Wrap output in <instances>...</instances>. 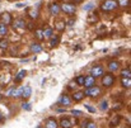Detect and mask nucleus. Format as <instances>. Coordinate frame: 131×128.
<instances>
[{
    "instance_id": "obj_1",
    "label": "nucleus",
    "mask_w": 131,
    "mask_h": 128,
    "mask_svg": "<svg viewBox=\"0 0 131 128\" xmlns=\"http://www.w3.org/2000/svg\"><path fill=\"white\" fill-rule=\"evenodd\" d=\"M117 1L116 0H106L104 3H102V5H101V9L103 10V11H112V10H115L116 8H117Z\"/></svg>"
},
{
    "instance_id": "obj_2",
    "label": "nucleus",
    "mask_w": 131,
    "mask_h": 128,
    "mask_svg": "<svg viewBox=\"0 0 131 128\" xmlns=\"http://www.w3.org/2000/svg\"><path fill=\"white\" fill-rule=\"evenodd\" d=\"M60 10H62L65 14H68V15H73V14H75V11H77V6L74 5V4H68V3H65V4H62L61 6H60Z\"/></svg>"
},
{
    "instance_id": "obj_3",
    "label": "nucleus",
    "mask_w": 131,
    "mask_h": 128,
    "mask_svg": "<svg viewBox=\"0 0 131 128\" xmlns=\"http://www.w3.org/2000/svg\"><path fill=\"white\" fill-rule=\"evenodd\" d=\"M90 75H92L93 78L103 76V75H104V70H103V67H102V66L95 65V66H93V67H92V70H90Z\"/></svg>"
},
{
    "instance_id": "obj_4",
    "label": "nucleus",
    "mask_w": 131,
    "mask_h": 128,
    "mask_svg": "<svg viewBox=\"0 0 131 128\" xmlns=\"http://www.w3.org/2000/svg\"><path fill=\"white\" fill-rule=\"evenodd\" d=\"M113 83H115V78H113V75H111V74H106V75H103V78H102V84H103V86L110 87V86L113 85Z\"/></svg>"
},
{
    "instance_id": "obj_5",
    "label": "nucleus",
    "mask_w": 131,
    "mask_h": 128,
    "mask_svg": "<svg viewBox=\"0 0 131 128\" xmlns=\"http://www.w3.org/2000/svg\"><path fill=\"white\" fill-rule=\"evenodd\" d=\"M84 94L88 95V96H98L101 94V89L98 86L93 85V86H90V87H87V90H85Z\"/></svg>"
},
{
    "instance_id": "obj_6",
    "label": "nucleus",
    "mask_w": 131,
    "mask_h": 128,
    "mask_svg": "<svg viewBox=\"0 0 131 128\" xmlns=\"http://www.w3.org/2000/svg\"><path fill=\"white\" fill-rule=\"evenodd\" d=\"M13 27H14L15 29H24V28H26V22H24V19H22V18L15 19V20L13 22Z\"/></svg>"
},
{
    "instance_id": "obj_7",
    "label": "nucleus",
    "mask_w": 131,
    "mask_h": 128,
    "mask_svg": "<svg viewBox=\"0 0 131 128\" xmlns=\"http://www.w3.org/2000/svg\"><path fill=\"white\" fill-rule=\"evenodd\" d=\"M95 85V78H93L92 75H88L84 78V84L83 86H85V87H90V86Z\"/></svg>"
},
{
    "instance_id": "obj_8",
    "label": "nucleus",
    "mask_w": 131,
    "mask_h": 128,
    "mask_svg": "<svg viewBox=\"0 0 131 128\" xmlns=\"http://www.w3.org/2000/svg\"><path fill=\"white\" fill-rule=\"evenodd\" d=\"M60 13V6L59 4L53 3V4H50V14L51 15H57Z\"/></svg>"
},
{
    "instance_id": "obj_9",
    "label": "nucleus",
    "mask_w": 131,
    "mask_h": 128,
    "mask_svg": "<svg viewBox=\"0 0 131 128\" xmlns=\"http://www.w3.org/2000/svg\"><path fill=\"white\" fill-rule=\"evenodd\" d=\"M32 95V87L31 86H23V91H22V96L24 99H28Z\"/></svg>"
},
{
    "instance_id": "obj_10",
    "label": "nucleus",
    "mask_w": 131,
    "mask_h": 128,
    "mask_svg": "<svg viewBox=\"0 0 131 128\" xmlns=\"http://www.w3.org/2000/svg\"><path fill=\"white\" fill-rule=\"evenodd\" d=\"M1 20H3V23H4L5 25H8V24L12 23V15H10L9 13H3V14H1Z\"/></svg>"
},
{
    "instance_id": "obj_11",
    "label": "nucleus",
    "mask_w": 131,
    "mask_h": 128,
    "mask_svg": "<svg viewBox=\"0 0 131 128\" xmlns=\"http://www.w3.org/2000/svg\"><path fill=\"white\" fill-rule=\"evenodd\" d=\"M118 69H120V63H118L117 61H110V63H108V70H110V71L115 72V71H117Z\"/></svg>"
},
{
    "instance_id": "obj_12",
    "label": "nucleus",
    "mask_w": 131,
    "mask_h": 128,
    "mask_svg": "<svg viewBox=\"0 0 131 128\" xmlns=\"http://www.w3.org/2000/svg\"><path fill=\"white\" fill-rule=\"evenodd\" d=\"M60 104L64 105V107L70 105V104H71V99H70V96H69V95H62L61 99H60Z\"/></svg>"
},
{
    "instance_id": "obj_13",
    "label": "nucleus",
    "mask_w": 131,
    "mask_h": 128,
    "mask_svg": "<svg viewBox=\"0 0 131 128\" xmlns=\"http://www.w3.org/2000/svg\"><path fill=\"white\" fill-rule=\"evenodd\" d=\"M46 128H57V122L55 118H47L46 121Z\"/></svg>"
},
{
    "instance_id": "obj_14",
    "label": "nucleus",
    "mask_w": 131,
    "mask_h": 128,
    "mask_svg": "<svg viewBox=\"0 0 131 128\" xmlns=\"http://www.w3.org/2000/svg\"><path fill=\"white\" fill-rule=\"evenodd\" d=\"M60 126L62 128H71L73 127V123H71V121L69 118H62L61 122H60Z\"/></svg>"
},
{
    "instance_id": "obj_15",
    "label": "nucleus",
    "mask_w": 131,
    "mask_h": 128,
    "mask_svg": "<svg viewBox=\"0 0 131 128\" xmlns=\"http://www.w3.org/2000/svg\"><path fill=\"white\" fill-rule=\"evenodd\" d=\"M42 32H43V38H51L53 36V29L50 27H46L45 29H42Z\"/></svg>"
},
{
    "instance_id": "obj_16",
    "label": "nucleus",
    "mask_w": 131,
    "mask_h": 128,
    "mask_svg": "<svg viewBox=\"0 0 131 128\" xmlns=\"http://www.w3.org/2000/svg\"><path fill=\"white\" fill-rule=\"evenodd\" d=\"M27 75V72H26V70H20L19 72H18V75L14 78V81L15 83H20L23 79H24V76Z\"/></svg>"
},
{
    "instance_id": "obj_17",
    "label": "nucleus",
    "mask_w": 131,
    "mask_h": 128,
    "mask_svg": "<svg viewBox=\"0 0 131 128\" xmlns=\"http://www.w3.org/2000/svg\"><path fill=\"white\" fill-rule=\"evenodd\" d=\"M31 51H32L33 53H40V52L42 51V47H41V44H38V43H32V44H31Z\"/></svg>"
},
{
    "instance_id": "obj_18",
    "label": "nucleus",
    "mask_w": 131,
    "mask_h": 128,
    "mask_svg": "<svg viewBox=\"0 0 131 128\" xmlns=\"http://www.w3.org/2000/svg\"><path fill=\"white\" fill-rule=\"evenodd\" d=\"M84 96H85V94H84L83 91H77V93H74L73 99H74L75 101H80V100H83Z\"/></svg>"
},
{
    "instance_id": "obj_19",
    "label": "nucleus",
    "mask_w": 131,
    "mask_h": 128,
    "mask_svg": "<svg viewBox=\"0 0 131 128\" xmlns=\"http://www.w3.org/2000/svg\"><path fill=\"white\" fill-rule=\"evenodd\" d=\"M8 34V25H5L4 23H0V37H4Z\"/></svg>"
},
{
    "instance_id": "obj_20",
    "label": "nucleus",
    "mask_w": 131,
    "mask_h": 128,
    "mask_svg": "<svg viewBox=\"0 0 131 128\" xmlns=\"http://www.w3.org/2000/svg\"><path fill=\"white\" fill-rule=\"evenodd\" d=\"M121 84L124 87H126V89H130L131 86V79L130 78H122V80H121Z\"/></svg>"
},
{
    "instance_id": "obj_21",
    "label": "nucleus",
    "mask_w": 131,
    "mask_h": 128,
    "mask_svg": "<svg viewBox=\"0 0 131 128\" xmlns=\"http://www.w3.org/2000/svg\"><path fill=\"white\" fill-rule=\"evenodd\" d=\"M28 15H29L32 19H37V18H38V10H37V9H29V10H28Z\"/></svg>"
},
{
    "instance_id": "obj_22",
    "label": "nucleus",
    "mask_w": 131,
    "mask_h": 128,
    "mask_svg": "<svg viewBox=\"0 0 131 128\" xmlns=\"http://www.w3.org/2000/svg\"><path fill=\"white\" fill-rule=\"evenodd\" d=\"M60 42V37L59 36H52L51 37V41H50V44H51V47H55V46H57Z\"/></svg>"
},
{
    "instance_id": "obj_23",
    "label": "nucleus",
    "mask_w": 131,
    "mask_h": 128,
    "mask_svg": "<svg viewBox=\"0 0 131 128\" xmlns=\"http://www.w3.org/2000/svg\"><path fill=\"white\" fill-rule=\"evenodd\" d=\"M35 37L37 38V40H43V32H42V29H36L35 31Z\"/></svg>"
},
{
    "instance_id": "obj_24",
    "label": "nucleus",
    "mask_w": 131,
    "mask_h": 128,
    "mask_svg": "<svg viewBox=\"0 0 131 128\" xmlns=\"http://www.w3.org/2000/svg\"><path fill=\"white\" fill-rule=\"evenodd\" d=\"M84 75H80V76H78L77 78V80H75V84L77 85H80V86H83V84H84Z\"/></svg>"
},
{
    "instance_id": "obj_25",
    "label": "nucleus",
    "mask_w": 131,
    "mask_h": 128,
    "mask_svg": "<svg viewBox=\"0 0 131 128\" xmlns=\"http://www.w3.org/2000/svg\"><path fill=\"white\" fill-rule=\"evenodd\" d=\"M121 75H122V78H131V71H130V67H127V69H125V70H122V72H121Z\"/></svg>"
},
{
    "instance_id": "obj_26",
    "label": "nucleus",
    "mask_w": 131,
    "mask_h": 128,
    "mask_svg": "<svg viewBox=\"0 0 131 128\" xmlns=\"http://www.w3.org/2000/svg\"><path fill=\"white\" fill-rule=\"evenodd\" d=\"M8 46H9V42H8L6 40H4V38H1V40H0V48L6 49V48H8Z\"/></svg>"
},
{
    "instance_id": "obj_27",
    "label": "nucleus",
    "mask_w": 131,
    "mask_h": 128,
    "mask_svg": "<svg viewBox=\"0 0 131 128\" xmlns=\"http://www.w3.org/2000/svg\"><path fill=\"white\" fill-rule=\"evenodd\" d=\"M56 29L64 31V29H65V22H57V23H56Z\"/></svg>"
},
{
    "instance_id": "obj_28",
    "label": "nucleus",
    "mask_w": 131,
    "mask_h": 128,
    "mask_svg": "<svg viewBox=\"0 0 131 128\" xmlns=\"http://www.w3.org/2000/svg\"><path fill=\"white\" fill-rule=\"evenodd\" d=\"M93 8H94V4H93V3H89V4H87V5H84V6H83V9H84L85 11H88V10H92Z\"/></svg>"
},
{
    "instance_id": "obj_29",
    "label": "nucleus",
    "mask_w": 131,
    "mask_h": 128,
    "mask_svg": "<svg viewBox=\"0 0 131 128\" xmlns=\"http://www.w3.org/2000/svg\"><path fill=\"white\" fill-rule=\"evenodd\" d=\"M101 109H102V110H107V109H108V103H107L106 100H103V101L101 103Z\"/></svg>"
},
{
    "instance_id": "obj_30",
    "label": "nucleus",
    "mask_w": 131,
    "mask_h": 128,
    "mask_svg": "<svg viewBox=\"0 0 131 128\" xmlns=\"http://www.w3.org/2000/svg\"><path fill=\"white\" fill-rule=\"evenodd\" d=\"M117 4L121 5V6H127V5H129V0H118Z\"/></svg>"
},
{
    "instance_id": "obj_31",
    "label": "nucleus",
    "mask_w": 131,
    "mask_h": 128,
    "mask_svg": "<svg viewBox=\"0 0 131 128\" xmlns=\"http://www.w3.org/2000/svg\"><path fill=\"white\" fill-rule=\"evenodd\" d=\"M22 108H23L24 110H28V112H29V110H31V104H29V103H23V104H22Z\"/></svg>"
},
{
    "instance_id": "obj_32",
    "label": "nucleus",
    "mask_w": 131,
    "mask_h": 128,
    "mask_svg": "<svg viewBox=\"0 0 131 128\" xmlns=\"http://www.w3.org/2000/svg\"><path fill=\"white\" fill-rule=\"evenodd\" d=\"M14 90H15V86L10 87V89H9V91L6 93V95H8V96H13V94H14Z\"/></svg>"
},
{
    "instance_id": "obj_33",
    "label": "nucleus",
    "mask_w": 131,
    "mask_h": 128,
    "mask_svg": "<svg viewBox=\"0 0 131 128\" xmlns=\"http://www.w3.org/2000/svg\"><path fill=\"white\" fill-rule=\"evenodd\" d=\"M85 128H97V126H95V123H94V122H88L87 126H85Z\"/></svg>"
},
{
    "instance_id": "obj_34",
    "label": "nucleus",
    "mask_w": 131,
    "mask_h": 128,
    "mask_svg": "<svg viewBox=\"0 0 131 128\" xmlns=\"http://www.w3.org/2000/svg\"><path fill=\"white\" fill-rule=\"evenodd\" d=\"M71 113H73L74 116H77V117H79V116H82V114H83L80 110H75V109H74V110H71Z\"/></svg>"
},
{
    "instance_id": "obj_35",
    "label": "nucleus",
    "mask_w": 131,
    "mask_h": 128,
    "mask_svg": "<svg viewBox=\"0 0 131 128\" xmlns=\"http://www.w3.org/2000/svg\"><path fill=\"white\" fill-rule=\"evenodd\" d=\"M74 23H75V20H74V19H70V20L68 22V25L71 27V25H74Z\"/></svg>"
},
{
    "instance_id": "obj_36",
    "label": "nucleus",
    "mask_w": 131,
    "mask_h": 128,
    "mask_svg": "<svg viewBox=\"0 0 131 128\" xmlns=\"http://www.w3.org/2000/svg\"><path fill=\"white\" fill-rule=\"evenodd\" d=\"M87 109L89 110V112H92V113H94V112H95V109H94V108H92L90 105H87Z\"/></svg>"
},
{
    "instance_id": "obj_37",
    "label": "nucleus",
    "mask_w": 131,
    "mask_h": 128,
    "mask_svg": "<svg viewBox=\"0 0 131 128\" xmlns=\"http://www.w3.org/2000/svg\"><path fill=\"white\" fill-rule=\"evenodd\" d=\"M27 6V4H23V3H20V4H17V8H26Z\"/></svg>"
},
{
    "instance_id": "obj_38",
    "label": "nucleus",
    "mask_w": 131,
    "mask_h": 128,
    "mask_svg": "<svg viewBox=\"0 0 131 128\" xmlns=\"http://www.w3.org/2000/svg\"><path fill=\"white\" fill-rule=\"evenodd\" d=\"M73 1H74V3H75V4H79V3H82V1H83V0H73Z\"/></svg>"
},
{
    "instance_id": "obj_39",
    "label": "nucleus",
    "mask_w": 131,
    "mask_h": 128,
    "mask_svg": "<svg viewBox=\"0 0 131 128\" xmlns=\"http://www.w3.org/2000/svg\"><path fill=\"white\" fill-rule=\"evenodd\" d=\"M74 84H75V83H70V85H69V87H70V89H73V87H74Z\"/></svg>"
},
{
    "instance_id": "obj_40",
    "label": "nucleus",
    "mask_w": 131,
    "mask_h": 128,
    "mask_svg": "<svg viewBox=\"0 0 131 128\" xmlns=\"http://www.w3.org/2000/svg\"><path fill=\"white\" fill-rule=\"evenodd\" d=\"M3 119V114H1V112H0V121Z\"/></svg>"
},
{
    "instance_id": "obj_41",
    "label": "nucleus",
    "mask_w": 131,
    "mask_h": 128,
    "mask_svg": "<svg viewBox=\"0 0 131 128\" xmlns=\"http://www.w3.org/2000/svg\"><path fill=\"white\" fill-rule=\"evenodd\" d=\"M36 128H42V127H41V126H38V127H36Z\"/></svg>"
},
{
    "instance_id": "obj_42",
    "label": "nucleus",
    "mask_w": 131,
    "mask_h": 128,
    "mask_svg": "<svg viewBox=\"0 0 131 128\" xmlns=\"http://www.w3.org/2000/svg\"><path fill=\"white\" fill-rule=\"evenodd\" d=\"M0 100H1V95H0Z\"/></svg>"
}]
</instances>
